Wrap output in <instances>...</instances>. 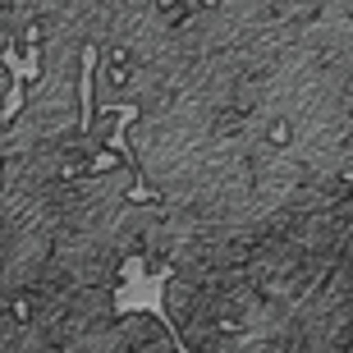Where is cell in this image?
Segmentation results:
<instances>
[{
  "label": "cell",
  "mask_w": 353,
  "mask_h": 353,
  "mask_svg": "<svg viewBox=\"0 0 353 353\" xmlns=\"http://www.w3.org/2000/svg\"><path fill=\"white\" fill-rule=\"evenodd\" d=\"M101 353H183V344H179V335H174V326L165 316L124 312Z\"/></svg>",
  "instance_id": "1"
}]
</instances>
